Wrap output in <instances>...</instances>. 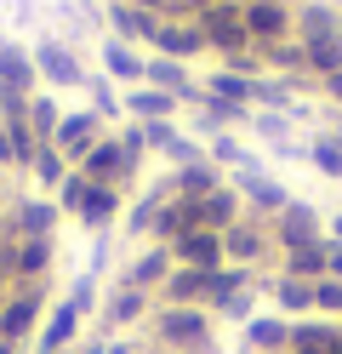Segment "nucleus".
Instances as JSON below:
<instances>
[{"instance_id": "obj_9", "label": "nucleus", "mask_w": 342, "mask_h": 354, "mask_svg": "<svg viewBox=\"0 0 342 354\" xmlns=\"http://www.w3.org/2000/svg\"><path fill=\"white\" fill-rule=\"evenodd\" d=\"M160 308H211L217 303V269L205 274V269H171L166 286L154 292Z\"/></svg>"}, {"instance_id": "obj_32", "label": "nucleus", "mask_w": 342, "mask_h": 354, "mask_svg": "<svg viewBox=\"0 0 342 354\" xmlns=\"http://www.w3.org/2000/svg\"><path fill=\"white\" fill-rule=\"evenodd\" d=\"M86 97H91L86 109H91V115H97V120H103L108 131H114V126H126V97L114 92V80H108V75H97V80H86Z\"/></svg>"}, {"instance_id": "obj_53", "label": "nucleus", "mask_w": 342, "mask_h": 354, "mask_svg": "<svg viewBox=\"0 0 342 354\" xmlns=\"http://www.w3.org/2000/svg\"><path fill=\"white\" fill-rule=\"evenodd\" d=\"M325 354H342V337H336V343H331V348H325Z\"/></svg>"}, {"instance_id": "obj_41", "label": "nucleus", "mask_w": 342, "mask_h": 354, "mask_svg": "<svg viewBox=\"0 0 342 354\" xmlns=\"http://www.w3.org/2000/svg\"><path fill=\"white\" fill-rule=\"evenodd\" d=\"M160 160H166V171H182V166H200V160H211V154H205V143L200 138H189V131H182V138L160 154Z\"/></svg>"}, {"instance_id": "obj_30", "label": "nucleus", "mask_w": 342, "mask_h": 354, "mask_svg": "<svg viewBox=\"0 0 342 354\" xmlns=\"http://www.w3.org/2000/svg\"><path fill=\"white\" fill-rule=\"evenodd\" d=\"M228 183V177L211 166V160H200V166H182V171H171V189L182 194V201H205V194H217Z\"/></svg>"}, {"instance_id": "obj_49", "label": "nucleus", "mask_w": 342, "mask_h": 354, "mask_svg": "<svg viewBox=\"0 0 342 354\" xmlns=\"http://www.w3.org/2000/svg\"><path fill=\"white\" fill-rule=\"evenodd\" d=\"M274 6H285V12H296V6H303V0H274Z\"/></svg>"}, {"instance_id": "obj_36", "label": "nucleus", "mask_w": 342, "mask_h": 354, "mask_svg": "<svg viewBox=\"0 0 342 354\" xmlns=\"http://www.w3.org/2000/svg\"><path fill=\"white\" fill-rule=\"evenodd\" d=\"M336 337H342V320H325V315L319 320H291V348H331Z\"/></svg>"}, {"instance_id": "obj_8", "label": "nucleus", "mask_w": 342, "mask_h": 354, "mask_svg": "<svg viewBox=\"0 0 342 354\" xmlns=\"http://www.w3.org/2000/svg\"><path fill=\"white\" fill-rule=\"evenodd\" d=\"M154 297L149 292H131V286H114V292L103 297V326L97 331H108V337H131V331H143L149 320H154Z\"/></svg>"}, {"instance_id": "obj_23", "label": "nucleus", "mask_w": 342, "mask_h": 354, "mask_svg": "<svg viewBox=\"0 0 342 354\" xmlns=\"http://www.w3.org/2000/svg\"><path fill=\"white\" fill-rule=\"evenodd\" d=\"M171 257H177V269H222V234H211V229H194V234H182L177 246H171Z\"/></svg>"}, {"instance_id": "obj_40", "label": "nucleus", "mask_w": 342, "mask_h": 354, "mask_svg": "<svg viewBox=\"0 0 342 354\" xmlns=\"http://www.w3.org/2000/svg\"><path fill=\"white\" fill-rule=\"evenodd\" d=\"M86 189H91V177L68 171L63 183H57V194H52V201H57V212H63V217H80V206H86Z\"/></svg>"}, {"instance_id": "obj_52", "label": "nucleus", "mask_w": 342, "mask_h": 354, "mask_svg": "<svg viewBox=\"0 0 342 354\" xmlns=\"http://www.w3.org/2000/svg\"><path fill=\"white\" fill-rule=\"evenodd\" d=\"M331 131H336V138H342V115H336V120H331Z\"/></svg>"}, {"instance_id": "obj_27", "label": "nucleus", "mask_w": 342, "mask_h": 354, "mask_svg": "<svg viewBox=\"0 0 342 354\" xmlns=\"http://www.w3.org/2000/svg\"><path fill=\"white\" fill-rule=\"evenodd\" d=\"M182 103L160 86H126V120H177Z\"/></svg>"}, {"instance_id": "obj_45", "label": "nucleus", "mask_w": 342, "mask_h": 354, "mask_svg": "<svg viewBox=\"0 0 342 354\" xmlns=\"http://www.w3.org/2000/svg\"><path fill=\"white\" fill-rule=\"evenodd\" d=\"M319 103H325V115H342V69L331 80H319Z\"/></svg>"}, {"instance_id": "obj_4", "label": "nucleus", "mask_w": 342, "mask_h": 354, "mask_svg": "<svg viewBox=\"0 0 342 354\" xmlns=\"http://www.w3.org/2000/svg\"><path fill=\"white\" fill-rule=\"evenodd\" d=\"M75 171H80V177H91V183L131 189V183H137V171H143V154H126V143L108 131V138H97V143H91V154H86Z\"/></svg>"}, {"instance_id": "obj_20", "label": "nucleus", "mask_w": 342, "mask_h": 354, "mask_svg": "<svg viewBox=\"0 0 342 354\" xmlns=\"http://www.w3.org/2000/svg\"><path fill=\"white\" fill-rule=\"evenodd\" d=\"M274 274H291V280H308V286H319V280L331 274V240H314V246L280 252V257H274Z\"/></svg>"}, {"instance_id": "obj_37", "label": "nucleus", "mask_w": 342, "mask_h": 354, "mask_svg": "<svg viewBox=\"0 0 342 354\" xmlns=\"http://www.w3.org/2000/svg\"><path fill=\"white\" fill-rule=\"evenodd\" d=\"M57 126H63L57 92H35V97H29V131H35V143H52V138H57Z\"/></svg>"}, {"instance_id": "obj_18", "label": "nucleus", "mask_w": 342, "mask_h": 354, "mask_svg": "<svg viewBox=\"0 0 342 354\" xmlns=\"http://www.w3.org/2000/svg\"><path fill=\"white\" fill-rule=\"evenodd\" d=\"M0 86L17 97H35L40 92V75H35V52L23 40H0Z\"/></svg>"}, {"instance_id": "obj_47", "label": "nucleus", "mask_w": 342, "mask_h": 354, "mask_svg": "<svg viewBox=\"0 0 342 354\" xmlns=\"http://www.w3.org/2000/svg\"><path fill=\"white\" fill-rule=\"evenodd\" d=\"M325 280H342V246H331V274Z\"/></svg>"}, {"instance_id": "obj_43", "label": "nucleus", "mask_w": 342, "mask_h": 354, "mask_svg": "<svg viewBox=\"0 0 342 354\" xmlns=\"http://www.w3.org/2000/svg\"><path fill=\"white\" fill-rule=\"evenodd\" d=\"M314 315H342V280H319L314 286Z\"/></svg>"}, {"instance_id": "obj_50", "label": "nucleus", "mask_w": 342, "mask_h": 354, "mask_svg": "<svg viewBox=\"0 0 342 354\" xmlns=\"http://www.w3.org/2000/svg\"><path fill=\"white\" fill-rule=\"evenodd\" d=\"M6 297H12V286H6V280H0V308H6Z\"/></svg>"}, {"instance_id": "obj_55", "label": "nucleus", "mask_w": 342, "mask_h": 354, "mask_svg": "<svg viewBox=\"0 0 342 354\" xmlns=\"http://www.w3.org/2000/svg\"><path fill=\"white\" fill-rule=\"evenodd\" d=\"M336 12H342V0H336Z\"/></svg>"}, {"instance_id": "obj_10", "label": "nucleus", "mask_w": 342, "mask_h": 354, "mask_svg": "<svg viewBox=\"0 0 342 354\" xmlns=\"http://www.w3.org/2000/svg\"><path fill=\"white\" fill-rule=\"evenodd\" d=\"M177 269V257H171V246H160V240H149L143 252H131L126 257V269L114 274V286H131V292H160V286H166V274Z\"/></svg>"}, {"instance_id": "obj_25", "label": "nucleus", "mask_w": 342, "mask_h": 354, "mask_svg": "<svg viewBox=\"0 0 342 354\" xmlns=\"http://www.w3.org/2000/svg\"><path fill=\"white\" fill-rule=\"evenodd\" d=\"M171 194H177V189H171V171H166V177H160V183H154L149 194H137V201L126 206V223H120V229H126L131 240H143V234H154V217H160V206H166Z\"/></svg>"}, {"instance_id": "obj_7", "label": "nucleus", "mask_w": 342, "mask_h": 354, "mask_svg": "<svg viewBox=\"0 0 342 354\" xmlns=\"http://www.w3.org/2000/svg\"><path fill=\"white\" fill-rule=\"evenodd\" d=\"M268 234H274V252L314 246V240H325V212L308 206V201H291L280 217H268Z\"/></svg>"}, {"instance_id": "obj_39", "label": "nucleus", "mask_w": 342, "mask_h": 354, "mask_svg": "<svg viewBox=\"0 0 342 354\" xmlns=\"http://www.w3.org/2000/svg\"><path fill=\"white\" fill-rule=\"evenodd\" d=\"M68 171H75V166H68V160H63V154H57L52 143H40V154H35V166H29V177H35V183L57 194V183H63Z\"/></svg>"}, {"instance_id": "obj_48", "label": "nucleus", "mask_w": 342, "mask_h": 354, "mask_svg": "<svg viewBox=\"0 0 342 354\" xmlns=\"http://www.w3.org/2000/svg\"><path fill=\"white\" fill-rule=\"evenodd\" d=\"M205 6H211V0H182V17H200Z\"/></svg>"}, {"instance_id": "obj_46", "label": "nucleus", "mask_w": 342, "mask_h": 354, "mask_svg": "<svg viewBox=\"0 0 342 354\" xmlns=\"http://www.w3.org/2000/svg\"><path fill=\"white\" fill-rule=\"evenodd\" d=\"M325 223H331V229H325V240H331V246H342V212H331Z\"/></svg>"}, {"instance_id": "obj_3", "label": "nucleus", "mask_w": 342, "mask_h": 354, "mask_svg": "<svg viewBox=\"0 0 342 354\" xmlns=\"http://www.w3.org/2000/svg\"><path fill=\"white\" fill-rule=\"evenodd\" d=\"M29 52H35L40 92H75V86H86V63H80V52L68 46V40H57V35H40Z\"/></svg>"}, {"instance_id": "obj_44", "label": "nucleus", "mask_w": 342, "mask_h": 354, "mask_svg": "<svg viewBox=\"0 0 342 354\" xmlns=\"http://www.w3.org/2000/svg\"><path fill=\"white\" fill-rule=\"evenodd\" d=\"M68 303H75L80 315H91V308H97V280H91V274L75 280V286H68Z\"/></svg>"}, {"instance_id": "obj_15", "label": "nucleus", "mask_w": 342, "mask_h": 354, "mask_svg": "<svg viewBox=\"0 0 342 354\" xmlns=\"http://www.w3.org/2000/svg\"><path fill=\"white\" fill-rule=\"evenodd\" d=\"M12 217V229H17V240H52L57 234V201H35V194H12V206H0Z\"/></svg>"}, {"instance_id": "obj_28", "label": "nucleus", "mask_w": 342, "mask_h": 354, "mask_svg": "<svg viewBox=\"0 0 342 354\" xmlns=\"http://www.w3.org/2000/svg\"><path fill=\"white\" fill-rule=\"evenodd\" d=\"M319 35H342L336 0H303L296 6V40H319Z\"/></svg>"}, {"instance_id": "obj_54", "label": "nucleus", "mask_w": 342, "mask_h": 354, "mask_svg": "<svg viewBox=\"0 0 342 354\" xmlns=\"http://www.w3.org/2000/svg\"><path fill=\"white\" fill-rule=\"evenodd\" d=\"M137 354H160V348H137Z\"/></svg>"}, {"instance_id": "obj_6", "label": "nucleus", "mask_w": 342, "mask_h": 354, "mask_svg": "<svg viewBox=\"0 0 342 354\" xmlns=\"http://www.w3.org/2000/svg\"><path fill=\"white\" fill-rule=\"evenodd\" d=\"M228 189H234L240 206H245L251 217H263V223H268V217H280V212L296 201L280 177H268V171H234V177H228Z\"/></svg>"}, {"instance_id": "obj_22", "label": "nucleus", "mask_w": 342, "mask_h": 354, "mask_svg": "<svg viewBox=\"0 0 342 354\" xmlns=\"http://www.w3.org/2000/svg\"><path fill=\"white\" fill-rule=\"evenodd\" d=\"M52 263H57V240H17L12 286H40V280H52Z\"/></svg>"}, {"instance_id": "obj_19", "label": "nucleus", "mask_w": 342, "mask_h": 354, "mask_svg": "<svg viewBox=\"0 0 342 354\" xmlns=\"http://www.w3.org/2000/svg\"><path fill=\"white\" fill-rule=\"evenodd\" d=\"M240 348L245 354H285L291 348V320L285 315H251L240 326Z\"/></svg>"}, {"instance_id": "obj_26", "label": "nucleus", "mask_w": 342, "mask_h": 354, "mask_svg": "<svg viewBox=\"0 0 342 354\" xmlns=\"http://www.w3.org/2000/svg\"><path fill=\"white\" fill-rule=\"evenodd\" d=\"M103 75L114 80V86H143V63H149V52H137V46H126V40H103Z\"/></svg>"}, {"instance_id": "obj_33", "label": "nucleus", "mask_w": 342, "mask_h": 354, "mask_svg": "<svg viewBox=\"0 0 342 354\" xmlns=\"http://www.w3.org/2000/svg\"><path fill=\"white\" fill-rule=\"evenodd\" d=\"M211 97H222V103H234V109H257V80H245V75H228V69H211L200 80Z\"/></svg>"}, {"instance_id": "obj_5", "label": "nucleus", "mask_w": 342, "mask_h": 354, "mask_svg": "<svg viewBox=\"0 0 342 354\" xmlns=\"http://www.w3.org/2000/svg\"><path fill=\"white\" fill-rule=\"evenodd\" d=\"M280 252H274V234H268V223L263 217H240L234 229L222 234V263H240V269H263V263H274Z\"/></svg>"}, {"instance_id": "obj_2", "label": "nucleus", "mask_w": 342, "mask_h": 354, "mask_svg": "<svg viewBox=\"0 0 342 354\" xmlns=\"http://www.w3.org/2000/svg\"><path fill=\"white\" fill-rule=\"evenodd\" d=\"M46 303H52V280H40V286H12L6 308H0V343L35 348V331H40V320H46Z\"/></svg>"}, {"instance_id": "obj_38", "label": "nucleus", "mask_w": 342, "mask_h": 354, "mask_svg": "<svg viewBox=\"0 0 342 354\" xmlns=\"http://www.w3.org/2000/svg\"><path fill=\"white\" fill-rule=\"evenodd\" d=\"M263 69H268V75H285V80L308 75V52H303V40H280V46H268V52H263Z\"/></svg>"}, {"instance_id": "obj_1", "label": "nucleus", "mask_w": 342, "mask_h": 354, "mask_svg": "<svg viewBox=\"0 0 342 354\" xmlns=\"http://www.w3.org/2000/svg\"><path fill=\"white\" fill-rule=\"evenodd\" d=\"M143 348H160V354H217L211 308H154V320L143 326Z\"/></svg>"}, {"instance_id": "obj_35", "label": "nucleus", "mask_w": 342, "mask_h": 354, "mask_svg": "<svg viewBox=\"0 0 342 354\" xmlns=\"http://www.w3.org/2000/svg\"><path fill=\"white\" fill-rule=\"evenodd\" d=\"M303 52H308V75H314V80H331V75L342 69V35L303 40Z\"/></svg>"}, {"instance_id": "obj_34", "label": "nucleus", "mask_w": 342, "mask_h": 354, "mask_svg": "<svg viewBox=\"0 0 342 354\" xmlns=\"http://www.w3.org/2000/svg\"><path fill=\"white\" fill-rule=\"evenodd\" d=\"M308 166L325 177V183H342V138L325 126V131H314L308 138Z\"/></svg>"}, {"instance_id": "obj_14", "label": "nucleus", "mask_w": 342, "mask_h": 354, "mask_svg": "<svg viewBox=\"0 0 342 354\" xmlns=\"http://www.w3.org/2000/svg\"><path fill=\"white\" fill-rule=\"evenodd\" d=\"M80 308L75 303H57V308H46V320H40V331H35V354H68V348H80Z\"/></svg>"}, {"instance_id": "obj_31", "label": "nucleus", "mask_w": 342, "mask_h": 354, "mask_svg": "<svg viewBox=\"0 0 342 354\" xmlns=\"http://www.w3.org/2000/svg\"><path fill=\"white\" fill-rule=\"evenodd\" d=\"M268 292H274V303H280V315H285V320H303V315H314V286H308V280L274 274V280H268Z\"/></svg>"}, {"instance_id": "obj_11", "label": "nucleus", "mask_w": 342, "mask_h": 354, "mask_svg": "<svg viewBox=\"0 0 342 354\" xmlns=\"http://www.w3.org/2000/svg\"><path fill=\"white\" fill-rule=\"evenodd\" d=\"M245 35H251V46L268 52V46H280V40H296V12L285 6H274V0H245Z\"/></svg>"}, {"instance_id": "obj_21", "label": "nucleus", "mask_w": 342, "mask_h": 354, "mask_svg": "<svg viewBox=\"0 0 342 354\" xmlns=\"http://www.w3.org/2000/svg\"><path fill=\"white\" fill-rule=\"evenodd\" d=\"M194 229H205V223H200V201H182V194H171V201L160 206L149 240H160V246H177V240H182V234H194Z\"/></svg>"}, {"instance_id": "obj_16", "label": "nucleus", "mask_w": 342, "mask_h": 354, "mask_svg": "<svg viewBox=\"0 0 342 354\" xmlns=\"http://www.w3.org/2000/svg\"><path fill=\"white\" fill-rule=\"evenodd\" d=\"M143 86L171 92L182 109H194V103L205 97V86H194V69H189V63H171V57H154V52H149V63H143Z\"/></svg>"}, {"instance_id": "obj_24", "label": "nucleus", "mask_w": 342, "mask_h": 354, "mask_svg": "<svg viewBox=\"0 0 342 354\" xmlns=\"http://www.w3.org/2000/svg\"><path fill=\"white\" fill-rule=\"evenodd\" d=\"M120 212H126V189H114V183H91L86 189V206L75 223L80 229H108V223H120Z\"/></svg>"}, {"instance_id": "obj_13", "label": "nucleus", "mask_w": 342, "mask_h": 354, "mask_svg": "<svg viewBox=\"0 0 342 354\" xmlns=\"http://www.w3.org/2000/svg\"><path fill=\"white\" fill-rule=\"evenodd\" d=\"M108 29L114 40H126V46H160V35H166V17H154L143 6H126V0H108Z\"/></svg>"}, {"instance_id": "obj_12", "label": "nucleus", "mask_w": 342, "mask_h": 354, "mask_svg": "<svg viewBox=\"0 0 342 354\" xmlns=\"http://www.w3.org/2000/svg\"><path fill=\"white\" fill-rule=\"evenodd\" d=\"M97 138H108V126L91 115V109H63V126H57V138H52V149L63 154L68 166H80L86 154H91V143Z\"/></svg>"}, {"instance_id": "obj_29", "label": "nucleus", "mask_w": 342, "mask_h": 354, "mask_svg": "<svg viewBox=\"0 0 342 354\" xmlns=\"http://www.w3.org/2000/svg\"><path fill=\"white\" fill-rule=\"evenodd\" d=\"M240 217H245V206H240V194L228 189V183H222L217 194H205V201H200V223L211 229V234H228Z\"/></svg>"}, {"instance_id": "obj_42", "label": "nucleus", "mask_w": 342, "mask_h": 354, "mask_svg": "<svg viewBox=\"0 0 342 354\" xmlns=\"http://www.w3.org/2000/svg\"><path fill=\"white\" fill-rule=\"evenodd\" d=\"M251 131H257V138L274 149V143H285V138H291V120H285V115H268V109H257V115H251Z\"/></svg>"}, {"instance_id": "obj_51", "label": "nucleus", "mask_w": 342, "mask_h": 354, "mask_svg": "<svg viewBox=\"0 0 342 354\" xmlns=\"http://www.w3.org/2000/svg\"><path fill=\"white\" fill-rule=\"evenodd\" d=\"M0 354H23V348H17V343H0Z\"/></svg>"}, {"instance_id": "obj_17", "label": "nucleus", "mask_w": 342, "mask_h": 354, "mask_svg": "<svg viewBox=\"0 0 342 354\" xmlns=\"http://www.w3.org/2000/svg\"><path fill=\"white\" fill-rule=\"evenodd\" d=\"M205 52H211V40H205V29L194 24V17H171L166 35H160V46H154V57L189 63V69H194V57H205Z\"/></svg>"}]
</instances>
